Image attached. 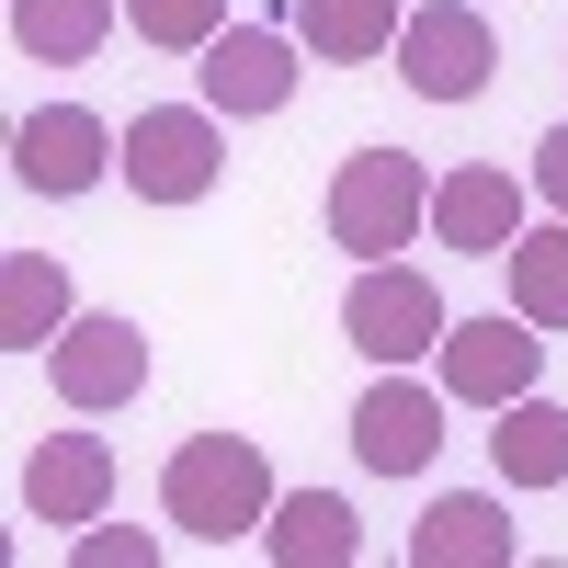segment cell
Instances as JSON below:
<instances>
[{
    "instance_id": "cell-1",
    "label": "cell",
    "mask_w": 568,
    "mask_h": 568,
    "mask_svg": "<svg viewBox=\"0 0 568 568\" xmlns=\"http://www.w3.org/2000/svg\"><path fill=\"white\" fill-rule=\"evenodd\" d=\"M273 455L251 444V433H182L171 444V466H160V511L194 546H240V535H262L273 524Z\"/></svg>"
},
{
    "instance_id": "cell-2",
    "label": "cell",
    "mask_w": 568,
    "mask_h": 568,
    "mask_svg": "<svg viewBox=\"0 0 568 568\" xmlns=\"http://www.w3.org/2000/svg\"><path fill=\"white\" fill-rule=\"evenodd\" d=\"M420 227H433V171H420L409 149H353L342 171H329V240H342L353 262H398Z\"/></svg>"
},
{
    "instance_id": "cell-3",
    "label": "cell",
    "mask_w": 568,
    "mask_h": 568,
    "mask_svg": "<svg viewBox=\"0 0 568 568\" xmlns=\"http://www.w3.org/2000/svg\"><path fill=\"white\" fill-rule=\"evenodd\" d=\"M227 114L216 103H136V125H125V182L149 205H205L216 194V171H227V136H216Z\"/></svg>"
},
{
    "instance_id": "cell-4",
    "label": "cell",
    "mask_w": 568,
    "mask_h": 568,
    "mask_svg": "<svg viewBox=\"0 0 568 568\" xmlns=\"http://www.w3.org/2000/svg\"><path fill=\"white\" fill-rule=\"evenodd\" d=\"M444 284L433 273H409V262H364L353 273V296H342V342L364 364H420V353H444Z\"/></svg>"
},
{
    "instance_id": "cell-5",
    "label": "cell",
    "mask_w": 568,
    "mask_h": 568,
    "mask_svg": "<svg viewBox=\"0 0 568 568\" xmlns=\"http://www.w3.org/2000/svg\"><path fill=\"white\" fill-rule=\"evenodd\" d=\"M103 171H125V125H103L91 103H34V114L12 125V182H23V194L69 205V194H91Z\"/></svg>"
},
{
    "instance_id": "cell-6",
    "label": "cell",
    "mask_w": 568,
    "mask_h": 568,
    "mask_svg": "<svg viewBox=\"0 0 568 568\" xmlns=\"http://www.w3.org/2000/svg\"><path fill=\"white\" fill-rule=\"evenodd\" d=\"M500 69V34L478 0H420V12L398 23V80L420 91V103H478Z\"/></svg>"
},
{
    "instance_id": "cell-7",
    "label": "cell",
    "mask_w": 568,
    "mask_h": 568,
    "mask_svg": "<svg viewBox=\"0 0 568 568\" xmlns=\"http://www.w3.org/2000/svg\"><path fill=\"white\" fill-rule=\"evenodd\" d=\"M433 364H444V398L511 409V398H535V375H546V329H535L524 307H489V318H455Z\"/></svg>"
},
{
    "instance_id": "cell-8",
    "label": "cell",
    "mask_w": 568,
    "mask_h": 568,
    "mask_svg": "<svg viewBox=\"0 0 568 568\" xmlns=\"http://www.w3.org/2000/svg\"><path fill=\"white\" fill-rule=\"evenodd\" d=\"M45 387H58L80 420H91V409H125L136 387H149V329H136L125 307H91V318H69L58 342H45Z\"/></svg>"
},
{
    "instance_id": "cell-9",
    "label": "cell",
    "mask_w": 568,
    "mask_h": 568,
    "mask_svg": "<svg viewBox=\"0 0 568 568\" xmlns=\"http://www.w3.org/2000/svg\"><path fill=\"white\" fill-rule=\"evenodd\" d=\"M353 455L375 478H420L444 455V387H420L409 364H375V387L353 398Z\"/></svg>"
},
{
    "instance_id": "cell-10",
    "label": "cell",
    "mask_w": 568,
    "mask_h": 568,
    "mask_svg": "<svg viewBox=\"0 0 568 568\" xmlns=\"http://www.w3.org/2000/svg\"><path fill=\"white\" fill-rule=\"evenodd\" d=\"M194 80L216 114H284L296 103V23H227Z\"/></svg>"
},
{
    "instance_id": "cell-11",
    "label": "cell",
    "mask_w": 568,
    "mask_h": 568,
    "mask_svg": "<svg viewBox=\"0 0 568 568\" xmlns=\"http://www.w3.org/2000/svg\"><path fill=\"white\" fill-rule=\"evenodd\" d=\"M524 194H535V182H511L500 160H466V171L433 182V240L455 262H500L511 240H524Z\"/></svg>"
},
{
    "instance_id": "cell-12",
    "label": "cell",
    "mask_w": 568,
    "mask_h": 568,
    "mask_svg": "<svg viewBox=\"0 0 568 568\" xmlns=\"http://www.w3.org/2000/svg\"><path fill=\"white\" fill-rule=\"evenodd\" d=\"M103 500H114V444L103 433H45L23 455V511L34 524H103Z\"/></svg>"
},
{
    "instance_id": "cell-13",
    "label": "cell",
    "mask_w": 568,
    "mask_h": 568,
    "mask_svg": "<svg viewBox=\"0 0 568 568\" xmlns=\"http://www.w3.org/2000/svg\"><path fill=\"white\" fill-rule=\"evenodd\" d=\"M511 557H524V535H511L500 489H444L409 524V568H511Z\"/></svg>"
},
{
    "instance_id": "cell-14",
    "label": "cell",
    "mask_w": 568,
    "mask_h": 568,
    "mask_svg": "<svg viewBox=\"0 0 568 568\" xmlns=\"http://www.w3.org/2000/svg\"><path fill=\"white\" fill-rule=\"evenodd\" d=\"M262 557L273 568H353L364 557V511L342 489H284L273 524H262Z\"/></svg>"
},
{
    "instance_id": "cell-15",
    "label": "cell",
    "mask_w": 568,
    "mask_h": 568,
    "mask_svg": "<svg viewBox=\"0 0 568 568\" xmlns=\"http://www.w3.org/2000/svg\"><path fill=\"white\" fill-rule=\"evenodd\" d=\"M69 318L80 307H69V262L58 251H12L0 262V353H45Z\"/></svg>"
},
{
    "instance_id": "cell-16",
    "label": "cell",
    "mask_w": 568,
    "mask_h": 568,
    "mask_svg": "<svg viewBox=\"0 0 568 568\" xmlns=\"http://www.w3.org/2000/svg\"><path fill=\"white\" fill-rule=\"evenodd\" d=\"M114 23H125V0H12V58L80 69V58H103Z\"/></svg>"
},
{
    "instance_id": "cell-17",
    "label": "cell",
    "mask_w": 568,
    "mask_h": 568,
    "mask_svg": "<svg viewBox=\"0 0 568 568\" xmlns=\"http://www.w3.org/2000/svg\"><path fill=\"white\" fill-rule=\"evenodd\" d=\"M500 489H568V409L557 398H511L500 433H489Z\"/></svg>"
},
{
    "instance_id": "cell-18",
    "label": "cell",
    "mask_w": 568,
    "mask_h": 568,
    "mask_svg": "<svg viewBox=\"0 0 568 568\" xmlns=\"http://www.w3.org/2000/svg\"><path fill=\"white\" fill-rule=\"evenodd\" d=\"M398 23H409V0H296V45H318L329 69L398 58Z\"/></svg>"
},
{
    "instance_id": "cell-19",
    "label": "cell",
    "mask_w": 568,
    "mask_h": 568,
    "mask_svg": "<svg viewBox=\"0 0 568 568\" xmlns=\"http://www.w3.org/2000/svg\"><path fill=\"white\" fill-rule=\"evenodd\" d=\"M500 273H511V307H524L535 329H568V216L524 227V240L500 251Z\"/></svg>"
},
{
    "instance_id": "cell-20",
    "label": "cell",
    "mask_w": 568,
    "mask_h": 568,
    "mask_svg": "<svg viewBox=\"0 0 568 568\" xmlns=\"http://www.w3.org/2000/svg\"><path fill=\"white\" fill-rule=\"evenodd\" d=\"M136 45H171V58H205V45L227 34V0H125Z\"/></svg>"
},
{
    "instance_id": "cell-21",
    "label": "cell",
    "mask_w": 568,
    "mask_h": 568,
    "mask_svg": "<svg viewBox=\"0 0 568 568\" xmlns=\"http://www.w3.org/2000/svg\"><path fill=\"white\" fill-rule=\"evenodd\" d=\"M69 568H160V535L149 524H80L69 535Z\"/></svg>"
},
{
    "instance_id": "cell-22",
    "label": "cell",
    "mask_w": 568,
    "mask_h": 568,
    "mask_svg": "<svg viewBox=\"0 0 568 568\" xmlns=\"http://www.w3.org/2000/svg\"><path fill=\"white\" fill-rule=\"evenodd\" d=\"M524 182H535V194L568 216V125H546V136H535V171H524Z\"/></svg>"
}]
</instances>
